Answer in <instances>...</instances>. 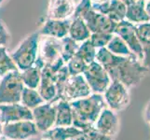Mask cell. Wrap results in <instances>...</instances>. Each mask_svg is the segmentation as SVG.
Segmentation results:
<instances>
[{
	"label": "cell",
	"mask_w": 150,
	"mask_h": 140,
	"mask_svg": "<svg viewBox=\"0 0 150 140\" xmlns=\"http://www.w3.org/2000/svg\"><path fill=\"white\" fill-rule=\"evenodd\" d=\"M95 61L105 67L111 81H120L128 89L140 84L149 72L137 57L116 55L105 47L97 50Z\"/></svg>",
	"instance_id": "obj_1"
},
{
	"label": "cell",
	"mask_w": 150,
	"mask_h": 140,
	"mask_svg": "<svg viewBox=\"0 0 150 140\" xmlns=\"http://www.w3.org/2000/svg\"><path fill=\"white\" fill-rule=\"evenodd\" d=\"M70 105L73 109V125L83 131L95 123L105 108V101L101 93H91L86 97L71 101Z\"/></svg>",
	"instance_id": "obj_2"
},
{
	"label": "cell",
	"mask_w": 150,
	"mask_h": 140,
	"mask_svg": "<svg viewBox=\"0 0 150 140\" xmlns=\"http://www.w3.org/2000/svg\"><path fill=\"white\" fill-rule=\"evenodd\" d=\"M40 34L38 31L30 34L20 43L18 48L13 50L10 56L19 71H23L35 65L38 54Z\"/></svg>",
	"instance_id": "obj_3"
},
{
	"label": "cell",
	"mask_w": 150,
	"mask_h": 140,
	"mask_svg": "<svg viewBox=\"0 0 150 140\" xmlns=\"http://www.w3.org/2000/svg\"><path fill=\"white\" fill-rule=\"evenodd\" d=\"M24 84L19 70L10 71L0 80V105L21 103Z\"/></svg>",
	"instance_id": "obj_4"
},
{
	"label": "cell",
	"mask_w": 150,
	"mask_h": 140,
	"mask_svg": "<svg viewBox=\"0 0 150 140\" xmlns=\"http://www.w3.org/2000/svg\"><path fill=\"white\" fill-rule=\"evenodd\" d=\"M61 60H63L61 57V40L40 36L38 54L35 65L42 69L44 66H51Z\"/></svg>",
	"instance_id": "obj_5"
},
{
	"label": "cell",
	"mask_w": 150,
	"mask_h": 140,
	"mask_svg": "<svg viewBox=\"0 0 150 140\" xmlns=\"http://www.w3.org/2000/svg\"><path fill=\"white\" fill-rule=\"evenodd\" d=\"M83 76L91 88V92L93 93L102 95L105 92L111 82V79L105 68L96 61L87 65Z\"/></svg>",
	"instance_id": "obj_6"
},
{
	"label": "cell",
	"mask_w": 150,
	"mask_h": 140,
	"mask_svg": "<svg viewBox=\"0 0 150 140\" xmlns=\"http://www.w3.org/2000/svg\"><path fill=\"white\" fill-rule=\"evenodd\" d=\"M129 89L121 82L112 80L107 87L105 93V101L113 111H120L125 109L130 104Z\"/></svg>",
	"instance_id": "obj_7"
},
{
	"label": "cell",
	"mask_w": 150,
	"mask_h": 140,
	"mask_svg": "<svg viewBox=\"0 0 150 140\" xmlns=\"http://www.w3.org/2000/svg\"><path fill=\"white\" fill-rule=\"evenodd\" d=\"M91 93V90L87 83L83 74L69 76L66 80L63 93H62V99L65 101H74L79 98H83Z\"/></svg>",
	"instance_id": "obj_8"
},
{
	"label": "cell",
	"mask_w": 150,
	"mask_h": 140,
	"mask_svg": "<svg viewBox=\"0 0 150 140\" xmlns=\"http://www.w3.org/2000/svg\"><path fill=\"white\" fill-rule=\"evenodd\" d=\"M114 34L121 38L124 40V42L130 48L132 53L142 62L143 59L142 44L136 35L133 23H130L127 20L121 21V22L117 23Z\"/></svg>",
	"instance_id": "obj_9"
},
{
	"label": "cell",
	"mask_w": 150,
	"mask_h": 140,
	"mask_svg": "<svg viewBox=\"0 0 150 140\" xmlns=\"http://www.w3.org/2000/svg\"><path fill=\"white\" fill-rule=\"evenodd\" d=\"M38 134L33 121H20L3 125V136L10 140H25Z\"/></svg>",
	"instance_id": "obj_10"
},
{
	"label": "cell",
	"mask_w": 150,
	"mask_h": 140,
	"mask_svg": "<svg viewBox=\"0 0 150 140\" xmlns=\"http://www.w3.org/2000/svg\"><path fill=\"white\" fill-rule=\"evenodd\" d=\"M20 121H33L32 110L21 103L0 105V122L3 124Z\"/></svg>",
	"instance_id": "obj_11"
},
{
	"label": "cell",
	"mask_w": 150,
	"mask_h": 140,
	"mask_svg": "<svg viewBox=\"0 0 150 140\" xmlns=\"http://www.w3.org/2000/svg\"><path fill=\"white\" fill-rule=\"evenodd\" d=\"M38 91L44 101L47 103L55 104L57 101L61 100L59 90L54 77V72L47 66H44L41 70V80Z\"/></svg>",
	"instance_id": "obj_12"
},
{
	"label": "cell",
	"mask_w": 150,
	"mask_h": 140,
	"mask_svg": "<svg viewBox=\"0 0 150 140\" xmlns=\"http://www.w3.org/2000/svg\"><path fill=\"white\" fill-rule=\"evenodd\" d=\"M33 122L38 132H46L54 126L56 120L55 105L45 102L32 109Z\"/></svg>",
	"instance_id": "obj_13"
},
{
	"label": "cell",
	"mask_w": 150,
	"mask_h": 140,
	"mask_svg": "<svg viewBox=\"0 0 150 140\" xmlns=\"http://www.w3.org/2000/svg\"><path fill=\"white\" fill-rule=\"evenodd\" d=\"M81 19L86 23L91 33H108L114 34L117 23L112 21L107 15L96 12L93 9H91L87 14H85Z\"/></svg>",
	"instance_id": "obj_14"
},
{
	"label": "cell",
	"mask_w": 150,
	"mask_h": 140,
	"mask_svg": "<svg viewBox=\"0 0 150 140\" xmlns=\"http://www.w3.org/2000/svg\"><path fill=\"white\" fill-rule=\"evenodd\" d=\"M76 9L75 0H49L47 18L56 20L71 19Z\"/></svg>",
	"instance_id": "obj_15"
},
{
	"label": "cell",
	"mask_w": 150,
	"mask_h": 140,
	"mask_svg": "<svg viewBox=\"0 0 150 140\" xmlns=\"http://www.w3.org/2000/svg\"><path fill=\"white\" fill-rule=\"evenodd\" d=\"M94 126L103 134L113 137L114 136H116L118 131L120 122H118L117 114L113 110L103 108L97 121L95 122Z\"/></svg>",
	"instance_id": "obj_16"
},
{
	"label": "cell",
	"mask_w": 150,
	"mask_h": 140,
	"mask_svg": "<svg viewBox=\"0 0 150 140\" xmlns=\"http://www.w3.org/2000/svg\"><path fill=\"white\" fill-rule=\"evenodd\" d=\"M71 19L66 20H56V19H48L40 27L38 32L40 36L45 37H51L61 39L66 36H68V31L70 26Z\"/></svg>",
	"instance_id": "obj_17"
},
{
	"label": "cell",
	"mask_w": 150,
	"mask_h": 140,
	"mask_svg": "<svg viewBox=\"0 0 150 140\" xmlns=\"http://www.w3.org/2000/svg\"><path fill=\"white\" fill-rule=\"evenodd\" d=\"M80 129L71 126H55L52 129L44 132L43 138L48 140H70L75 136L82 134Z\"/></svg>",
	"instance_id": "obj_18"
},
{
	"label": "cell",
	"mask_w": 150,
	"mask_h": 140,
	"mask_svg": "<svg viewBox=\"0 0 150 140\" xmlns=\"http://www.w3.org/2000/svg\"><path fill=\"white\" fill-rule=\"evenodd\" d=\"M56 120L54 126H71L73 125V109L70 102L61 99L55 103Z\"/></svg>",
	"instance_id": "obj_19"
},
{
	"label": "cell",
	"mask_w": 150,
	"mask_h": 140,
	"mask_svg": "<svg viewBox=\"0 0 150 140\" xmlns=\"http://www.w3.org/2000/svg\"><path fill=\"white\" fill-rule=\"evenodd\" d=\"M91 31L88 28L86 23L80 17L73 16L71 18V23L69 26L68 36L77 43L89 39L91 37Z\"/></svg>",
	"instance_id": "obj_20"
},
{
	"label": "cell",
	"mask_w": 150,
	"mask_h": 140,
	"mask_svg": "<svg viewBox=\"0 0 150 140\" xmlns=\"http://www.w3.org/2000/svg\"><path fill=\"white\" fill-rule=\"evenodd\" d=\"M146 1H138L127 5L125 20L133 24L149 22L146 10Z\"/></svg>",
	"instance_id": "obj_21"
},
{
	"label": "cell",
	"mask_w": 150,
	"mask_h": 140,
	"mask_svg": "<svg viewBox=\"0 0 150 140\" xmlns=\"http://www.w3.org/2000/svg\"><path fill=\"white\" fill-rule=\"evenodd\" d=\"M41 70L39 67L33 65L21 72V77L25 87L38 89L41 80Z\"/></svg>",
	"instance_id": "obj_22"
},
{
	"label": "cell",
	"mask_w": 150,
	"mask_h": 140,
	"mask_svg": "<svg viewBox=\"0 0 150 140\" xmlns=\"http://www.w3.org/2000/svg\"><path fill=\"white\" fill-rule=\"evenodd\" d=\"M43 103H45V101L37 89H32V88L24 86L22 93V98H21V104H23V106L32 110Z\"/></svg>",
	"instance_id": "obj_23"
},
{
	"label": "cell",
	"mask_w": 150,
	"mask_h": 140,
	"mask_svg": "<svg viewBox=\"0 0 150 140\" xmlns=\"http://www.w3.org/2000/svg\"><path fill=\"white\" fill-rule=\"evenodd\" d=\"M105 48L109 51H111L112 53L116 54V55L126 56V57L135 56L132 53V50L127 46V44L124 42V40L115 34L113 35L112 38L110 39L109 42H108Z\"/></svg>",
	"instance_id": "obj_24"
},
{
	"label": "cell",
	"mask_w": 150,
	"mask_h": 140,
	"mask_svg": "<svg viewBox=\"0 0 150 140\" xmlns=\"http://www.w3.org/2000/svg\"><path fill=\"white\" fill-rule=\"evenodd\" d=\"M127 6L122 0H110L109 9L107 11V16L115 23H120L125 20Z\"/></svg>",
	"instance_id": "obj_25"
},
{
	"label": "cell",
	"mask_w": 150,
	"mask_h": 140,
	"mask_svg": "<svg viewBox=\"0 0 150 140\" xmlns=\"http://www.w3.org/2000/svg\"><path fill=\"white\" fill-rule=\"evenodd\" d=\"M61 57L66 64L72 57H74L79 49V43L72 39L69 36L61 38Z\"/></svg>",
	"instance_id": "obj_26"
},
{
	"label": "cell",
	"mask_w": 150,
	"mask_h": 140,
	"mask_svg": "<svg viewBox=\"0 0 150 140\" xmlns=\"http://www.w3.org/2000/svg\"><path fill=\"white\" fill-rule=\"evenodd\" d=\"M96 53L97 49L91 43L90 39H87L83 41V42L79 43L76 55L81 58L87 65H89L91 62L95 61Z\"/></svg>",
	"instance_id": "obj_27"
},
{
	"label": "cell",
	"mask_w": 150,
	"mask_h": 140,
	"mask_svg": "<svg viewBox=\"0 0 150 140\" xmlns=\"http://www.w3.org/2000/svg\"><path fill=\"white\" fill-rule=\"evenodd\" d=\"M18 70L10 54L8 53L6 46H0V77L10 71Z\"/></svg>",
	"instance_id": "obj_28"
},
{
	"label": "cell",
	"mask_w": 150,
	"mask_h": 140,
	"mask_svg": "<svg viewBox=\"0 0 150 140\" xmlns=\"http://www.w3.org/2000/svg\"><path fill=\"white\" fill-rule=\"evenodd\" d=\"M65 65H66L67 70H68V73L70 76L83 74V72L87 66V64L77 55L72 57Z\"/></svg>",
	"instance_id": "obj_29"
},
{
	"label": "cell",
	"mask_w": 150,
	"mask_h": 140,
	"mask_svg": "<svg viewBox=\"0 0 150 140\" xmlns=\"http://www.w3.org/2000/svg\"><path fill=\"white\" fill-rule=\"evenodd\" d=\"M114 34H108V33H101V32H96V33H91L90 37V41L91 43L93 45L95 48L101 49L105 48L108 42L112 38Z\"/></svg>",
	"instance_id": "obj_30"
},
{
	"label": "cell",
	"mask_w": 150,
	"mask_h": 140,
	"mask_svg": "<svg viewBox=\"0 0 150 140\" xmlns=\"http://www.w3.org/2000/svg\"><path fill=\"white\" fill-rule=\"evenodd\" d=\"M134 28L140 42L150 38V22L134 24Z\"/></svg>",
	"instance_id": "obj_31"
},
{
	"label": "cell",
	"mask_w": 150,
	"mask_h": 140,
	"mask_svg": "<svg viewBox=\"0 0 150 140\" xmlns=\"http://www.w3.org/2000/svg\"><path fill=\"white\" fill-rule=\"evenodd\" d=\"M88 137L89 140H113V137L107 136L100 133L99 131L95 128L94 124L93 125H91L89 127H87L85 130L82 131Z\"/></svg>",
	"instance_id": "obj_32"
},
{
	"label": "cell",
	"mask_w": 150,
	"mask_h": 140,
	"mask_svg": "<svg viewBox=\"0 0 150 140\" xmlns=\"http://www.w3.org/2000/svg\"><path fill=\"white\" fill-rule=\"evenodd\" d=\"M143 50V59L142 63L150 71V38L147 40L141 41Z\"/></svg>",
	"instance_id": "obj_33"
},
{
	"label": "cell",
	"mask_w": 150,
	"mask_h": 140,
	"mask_svg": "<svg viewBox=\"0 0 150 140\" xmlns=\"http://www.w3.org/2000/svg\"><path fill=\"white\" fill-rule=\"evenodd\" d=\"M10 41V35L8 29L3 23L2 20L0 19V46H6Z\"/></svg>",
	"instance_id": "obj_34"
},
{
	"label": "cell",
	"mask_w": 150,
	"mask_h": 140,
	"mask_svg": "<svg viewBox=\"0 0 150 140\" xmlns=\"http://www.w3.org/2000/svg\"><path fill=\"white\" fill-rule=\"evenodd\" d=\"M144 118H146V121L150 123V102L146 106V111H144Z\"/></svg>",
	"instance_id": "obj_35"
},
{
	"label": "cell",
	"mask_w": 150,
	"mask_h": 140,
	"mask_svg": "<svg viewBox=\"0 0 150 140\" xmlns=\"http://www.w3.org/2000/svg\"><path fill=\"white\" fill-rule=\"evenodd\" d=\"M70 140H89V139H88V137L86 136V134L84 133H82V134H79V136H75L74 138H72Z\"/></svg>",
	"instance_id": "obj_36"
},
{
	"label": "cell",
	"mask_w": 150,
	"mask_h": 140,
	"mask_svg": "<svg viewBox=\"0 0 150 140\" xmlns=\"http://www.w3.org/2000/svg\"><path fill=\"white\" fill-rule=\"evenodd\" d=\"M146 10L147 16L149 19V22H150V0H147L146 2Z\"/></svg>",
	"instance_id": "obj_37"
},
{
	"label": "cell",
	"mask_w": 150,
	"mask_h": 140,
	"mask_svg": "<svg viewBox=\"0 0 150 140\" xmlns=\"http://www.w3.org/2000/svg\"><path fill=\"white\" fill-rule=\"evenodd\" d=\"M122 1L127 5H130V4H132L134 2H138V1H147V0H122Z\"/></svg>",
	"instance_id": "obj_38"
},
{
	"label": "cell",
	"mask_w": 150,
	"mask_h": 140,
	"mask_svg": "<svg viewBox=\"0 0 150 140\" xmlns=\"http://www.w3.org/2000/svg\"><path fill=\"white\" fill-rule=\"evenodd\" d=\"M3 136V123L0 122V137Z\"/></svg>",
	"instance_id": "obj_39"
},
{
	"label": "cell",
	"mask_w": 150,
	"mask_h": 140,
	"mask_svg": "<svg viewBox=\"0 0 150 140\" xmlns=\"http://www.w3.org/2000/svg\"><path fill=\"white\" fill-rule=\"evenodd\" d=\"M6 1H8V0H0V6L4 3V2H6Z\"/></svg>",
	"instance_id": "obj_40"
},
{
	"label": "cell",
	"mask_w": 150,
	"mask_h": 140,
	"mask_svg": "<svg viewBox=\"0 0 150 140\" xmlns=\"http://www.w3.org/2000/svg\"><path fill=\"white\" fill-rule=\"evenodd\" d=\"M41 140H48V139H45V138H43V139H41Z\"/></svg>",
	"instance_id": "obj_41"
}]
</instances>
